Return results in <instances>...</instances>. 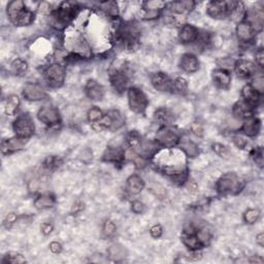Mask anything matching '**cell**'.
Here are the masks:
<instances>
[{"label": "cell", "mask_w": 264, "mask_h": 264, "mask_svg": "<svg viewBox=\"0 0 264 264\" xmlns=\"http://www.w3.org/2000/svg\"><path fill=\"white\" fill-rule=\"evenodd\" d=\"M161 146L156 141V139H143L140 141L139 146L133 151L136 153L138 156H140L141 158L146 159L147 161L149 159H152L155 157L156 155L158 154L160 151Z\"/></svg>", "instance_id": "cell-12"}, {"label": "cell", "mask_w": 264, "mask_h": 264, "mask_svg": "<svg viewBox=\"0 0 264 264\" xmlns=\"http://www.w3.org/2000/svg\"><path fill=\"white\" fill-rule=\"evenodd\" d=\"M251 157L254 160L256 165H258L260 169H262L263 167V149L261 147H258L252 150Z\"/></svg>", "instance_id": "cell-46"}, {"label": "cell", "mask_w": 264, "mask_h": 264, "mask_svg": "<svg viewBox=\"0 0 264 264\" xmlns=\"http://www.w3.org/2000/svg\"><path fill=\"white\" fill-rule=\"evenodd\" d=\"M172 83L173 79H171L167 74L161 73V71L151 76L152 86L155 90L159 92H172Z\"/></svg>", "instance_id": "cell-19"}, {"label": "cell", "mask_w": 264, "mask_h": 264, "mask_svg": "<svg viewBox=\"0 0 264 264\" xmlns=\"http://www.w3.org/2000/svg\"><path fill=\"white\" fill-rule=\"evenodd\" d=\"M130 110L135 114H145L149 105V99L143 91L137 87H130L127 92Z\"/></svg>", "instance_id": "cell-6"}, {"label": "cell", "mask_w": 264, "mask_h": 264, "mask_svg": "<svg viewBox=\"0 0 264 264\" xmlns=\"http://www.w3.org/2000/svg\"><path fill=\"white\" fill-rule=\"evenodd\" d=\"M255 59H256V63L260 68H263L264 65V52L263 49H259L256 54H255Z\"/></svg>", "instance_id": "cell-53"}, {"label": "cell", "mask_w": 264, "mask_h": 264, "mask_svg": "<svg viewBox=\"0 0 264 264\" xmlns=\"http://www.w3.org/2000/svg\"><path fill=\"white\" fill-rule=\"evenodd\" d=\"M103 116H104V114L97 106H92L91 109L88 111V113H87L88 121L90 123H92V124L98 123L100 120L103 118Z\"/></svg>", "instance_id": "cell-41"}, {"label": "cell", "mask_w": 264, "mask_h": 264, "mask_svg": "<svg viewBox=\"0 0 264 264\" xmlns=\"http://www.w3.org/2000/svg\"><path fill=\"white\" fill-rule=\"evenodd\" d=\"M261 130V121L260 119L252 117L245 120V122L241 128V131L248 137H256Z\"/></svg>", "instance_id": "cell-25"}, {"label": "cell", "mask_w": 264, "mask_h": 264, "mask_svg": "<svg viewBox=\"0 0 264 264\" xmlns=\"http://www.w3.org/2000/svg\"><path fill=\"white\" fill-rule=\"evenodd\" d=\"M54 229V226L51 224V223H43L42 226H41V230H42V233L44 234V235H49L52 233Z\"/></svg>", "instance_id": "cell-54"}, {"label": "cell", "mask_w": 264, "mask_h": 264, "mask_svg": "<svg viewBox=\"0 0 264 264\" xmlns=\"http://www.w3.org/2000/svg\"><path fill=\"white\" fill-rule=\"evenodd\" d=\"M27 139L19 137L17 135L9 137L7 139L2 140L1 142V152L3 155H9L16 152H19L24 149L26 145Z\"/></svg>", "instance_id": "cell-22"}, {"label": "cell", "mask_w": 264, "mask_h": 264, "mask_svg": "<svg viewBox=\"0 0 264 264\" xmlns=\"http://www.w3.org/2000/svg\"><path fill=\"white\" fill-rule=\"evenodd\" d=\"M166 2L160 1V0H155V1H145L142 2V10H155L162 11L166 7Z\"/></svg>", "instance_id": "cell-43"}, {"label": "cell", "mask_w": 264, "mask_h": 264, "mask_svg": "<svg viewBox=\"0 0 264 264\" xmlns=\"http://www.w3.org/2000/svg\"><path fill=\"white\" fill-rule=\"evenodd\" d=\"M196 236L198 237L199 242L201 243L203 248L209 246L211 241H212V232L207 227L196 228Z\"/></svg>", "instance_id": "cell-38"}, {"label": "cell", "mask_w": 264, "mask_h": 264, "mask_svg": "<svg viewBox=\"0 0 264 264\" xmlns=\"http://www.w3.org/2000/svg\"><path fill=\"white\" fill-rule=\"evenodd\" d=\"M213 151L217 154L219 157L223 159H230L231 158V152L227 146L223 145V143L220 142H214L212 145Z\"/></svg>", "instance_id": "cell-39"}, {"label": "cell", "mask_w": 264, "mask_h": 264, "mask_svg": "<svg viewBox=\"0 0 264 264\" xmlns=\"http://www.w3.org/2000/svg\"><path fill=\"white\" fill-rule=\"evenodd\" d=\"M49 248H50L52 253H54V254L61 253V251H62V246H61V244L58 243V242H52L50 244Z\"/></svg>", "instance_id": "cell-56"}, {"label": "cell", "mask_w": 264, "mask_h": 264, "mask_svg": "<svg viewBox=\"0 0 264 264\" xmlns=\"http://www.w3.org/2000/svg\"><path fill=\"white\" fill-rule=\"evenodd\" d=\"M110 82L113 89L118 94H123L128 89L129 75L124 66L114 67L110 71Z\"/></svg>", "instance_id": "cell-10"}, {"label": "cell", "mask_w": 264, "mask_h": 264, "mask_svg": "<svg viewBox=\"0 0 264 264\" xmlns=\"http://www.w3.org/2000/svg\"><path fill=\"white\" fill-rule=\"evenodd\" d=\"M8 20L16 26H29L35 20V14L21 0L10 1L6 6Z\"/></svg>", "instance_id": "cell-1"}, {"label": "cell", "mask_w": 264, "mask_h": 264, "mask_svg": "<svg viewBox=\"0 0 264 264\" xmlns=\"http://www.w3.org/2000/svg\"><path fill=\"white\" fill-rule=\"evenodd\" d=\"M188 91H189L188 82L184 78L177 77V78L173 79L172 92L171 93L184 96V95H186L188 93Z\"/></svg>", "instance_id": "cell-33"}, {"label": "cell", "mask_w": 264, "mask_h": 264, "mask_svg": "<svg viewBox=\"0 0 264 264\" xmlns=\"http://www.w3.org/2000/svg\"><path fill=\"white\" fill-rule=\"evenodd\" d=\"M131 211L136 215H140L146 212V205L140 200H134L131 203Z\"/></svg>", "instance_id": "cell-49"}, {"label": "cell", "mask_w": 264, "mask_h": 264, "mask_svg": "<svg viewBox=\"0 0 264 264\" xmlns=\"http://www.w3.org/2000/svg\"><path fill=\"white\" fill-rule=\"evenodd\" d=\"M23 97L28 101H41L46 98V91L40 84L28 83L23 88Z\"/></svg>", "instance_id": "cell-13"}, {"label": "cell", "mask_w": 264, "mask_h": 264, "mask_svg": "<svg viewBox=\"0 0 264 264\" xmlns=\"http://www.w3.org/2000/svg\"><path fill=\"white\" fill-rule=\"evenodd\" d=\"M242 97L243 100H245L247 103H249L255 109V107L258 106L259 103L261 102L262 94L257 92L250 85V84H247V85H245L242 89Z\"/></svg>", "instance_id": "cell-28"}, {"label": "cell", "mask_w": 264, "mask_h": 264, "mask_svg": "<svg viewBox=\"0 0 264 264\" xmlns=\"http://www.w3.org/2000/svg\"><path fill=\"white\" fill-rule=\"evenodd\" d=\"M178 145H179V149L182 150V152L187 156L188 158L194 159L200 154V150L197 143L189 138L182 137L181 140H179Z\"/></svg>", "instance_id": "cell-30"}, {"label": "cell", "mask_w": 264, "mask_h": 264, "mask_svg": "<svg viewBox=\"0 0 264 264\" xmlns=\"http://www.w3.org/2000/svg\"><path fill=\"white\" fill-rule=\"evenodd\" d=\"M28 63L21 58L15 59L10 64V73L15 76H22L27 71Z\"/></svg>", "instance_id": "cell-35"}, {"label": "cell", "mask_w": 264, "mask_h": 264, "mask_svg": "<svg viewBox=\"0 0 264 264\" xmlns=\"http://www.w3.org/2000/svg\"><path fill=\"white\" fill-rule=\"evenodd\" d=\"M256 243H257L261 248L264 247V234H263V232H260V233L256 236Z\"/></svg>", "instance_id": "cell-57"}, {"label": "cell", "mask_w": 264, "mask_h": 264, "mask_svg": "<svg viewBox=\"0 0 264 264\" xmlns=\"http://www.w3.org/2000/svg\"><path fill=\"white\" fill-rule=\"evenodd\" d=\"M83 210H84V203L81 202V201L78 202V203H76V205L73 208V212H75V214L76 213H79V212H81Z\"/></svg>", "instance_id": "cell-58"}, {"label": "cell", "mask_w": 264, "mask_h": 264, "mask_svg": "<svg viewBox=\"0 0 264 264\" xmlns=\"http://www.w3.org/2000/svg\"><path fill=\"white\" fill-rule=\"evenodd\" d=\"M154 120L159 125L162 126H170L175 122V114L166 107H159L154 113Z\"/></svg>", "instance_id": "cell-29"}, {"label": "cell", "mask_w": 264, "mask_h": 264, "mask_svg": "<svg viewBox=\"0 0 264 264\" xmlns=\"http://www.w3.org/2000/svg\"><path fill=\"white\" fill-rule=\"evenodd\" d=\"M235 33H236L237 40L242 44H246L254 42L256 34H257L255 29L252 27L248 22L244 20L237 23L236 28H235Z\"/></svg>", "instance_id": "cell-14"}, {"label": "cell", "mask_w": 264, "mask_h": 264, "mask_svg": "<svg viewBox=\"0 0 264 264\" xmlns=\"http://www.w3.org/2000/svg\"><path fill=\"white\" fill-rule=\"evenodd\" d=\"M107 255L109 258L115 262L123 261L128 256L127 249L121 244H114L107 249Z\"/></svg>", "instance_id": "cell-32"}, {"label": "cell", "mask_w": 264, "mask_h": 264, "mask_svg": "<svg viewBox=\"0 0 264 264\" xmlns=\"http://www.w3.org/2000/svg\"><path fill=\"white\" fill-rule=\"evenodd\" d=\"M13 129L17 136L28 139L35 132V124L32 117L29 114L19 115L13 123Z\"/></svg>", "instance_id": "cell-9"}, {"label": "cell", "mask_w": 264, "mask_h": 264, "mask_svg": "<svg viewBox=\"0 0 264 264\" xmlns=\"http://www.w3.org/2000/svg\"><path fill=\"white\" fill-rule=\"evenodd\" d=\"M232 115L237 120H247L254 117V107L245 100H238L232 106Z\"/></svg>", "instance_id": "cell-24"}, {"label": "cell", "mask_w": 264, "mask_h": 264, "mask_svg": "<svg viewBox=\"0 0 264 264\" xmlns=\"http://www.w3.org/2000/svg\"><path fill=\"white\" fill-rule=\"evenodd\" d=\"M212 79L216 86L220 89L227 90L229 89L231 85V74L228 69H223V68H216L213 70L212 73Z\"/></svg>", "instance_id": "cell-20"}, {"label": "cell", "mask_w": 264, "mask_h": 264, "mask_svg": "<svg viewBox=\"0 0 264 264\" xmlns=\"http://www.w3.org/2000/svg\"><path fill=\"white\" fill-rule=\"evenodd\" d=\"M94 125L99 130L107 129L111 131H116L125 125V116L119 110H110L98 123Z\"/></svg>", "instance_id": "cell-8"}, {"label": "cell", "mask_w": 264, "mask_h": 264, "mask_svg": "<svg viewBox=\"0 0 264 264\" xmlns=\"http://www.w3.org/2000/svg\"><path fill=\"white\" fill-rule=\"evenodd\" d=\"M38 119L42 123L49 127H55L61 123V115L53 104H45L42 106L38 112Z\"/></svg>", "instance_id": "cell-11"}, {"label": "cell", "mask_w": 264, "mask_h": 264, "mask_svg": "<svg viewBox=\"0 0 264 264\" xmlns=\"http://www.w3.org/2000/svg\"><path fill=\"white\" fill-rule=\"evenodd\" d=\"M38 11L42 15H50L53 13L52 5L46 1H42L38 6Z\"/></svg>", "instance_id": "cell-51"}, {"label": "cell", "mask_w": 264, "mask_h": 264, "mask_svg": "<svg viewBox=\"0 0 264 264\" xmlns=\"http://www.w3.org/2000/svg\"><path fill=\"white\" fill-rule=\"evenodd\" d=\"M250 85L253 87L257 92H259L260 94H263V90H264V79L263 77L260 75V76H257L253 79V81H252V83L250 84Z\"/></svg>", "instance_id": "cell-47"}, {"label": "cell", "mask_w": 264, "mask_h": 264, "mask_svg": "<svg viewBox=\"0 0 264 264\" xmlns=\"http://www.w3.org/2000/svg\"><path fill=\"white\" fill-rule=\"evenodd\" d=\"M116 231H117L116 224L111 220H106L103 224V227H102V232H103L104 236L105 237H112L116 234Z\"/></svg>", "instance_id": "cell-45"}, {"label": "cell", "mask_w": 264, "mask_h": 264, "mask_svg": "<svg viewBox=\"0 0 264 264\" xmlns=\"http://www.w3.org/2000/svg\"><path fill=\"white\" fill-rule=\"evenodd\" d=\"M80 5L77 2L64 1L52 13L53 24L57 29H63L67 24L74 21L80 13Z\"/></svg>", "instance_id": "cell-2"}, {"label": "cell", "mask_w": 264, "mask_h": 264, "mask_svg": "<svg viewBox=\"0 0 264 264\" xmlns=\"http://www.w3.org/2000/svg\"><path fill=\"white\" fill-rule=\"evenodd\" d=\"M44 78L50 88L58 89L63 86L66 78L65 66L61 63H53L44 71Z\"/></svg>", "instance_id": "cell-5"}, {"label": "cell", "mask_w": 264, "mask_h": 264, "mask_svg": "<svg viewBox=\"0 0 264 264\" xmlns=\"http://www.w3.org/2000/svg\"><path fill=\"white\" fill-rule=\"evenodd\" d=\"M150 234L153 238H160L163 234V228L160 224H156L154 226L151 227V229H150Z\"/></svg>", "instance_id": "cell-52"}, {"label": "cell", "mask_w": 264, "mask_h": 264, "mask_svg": "<svg viewBox=\"0 0 264 264\" xmlns=\"http://www.w3.org/2000/svg\"><path fill=\"white\" fill-rule=\"evenodd\" d=\"M245 186V179L237 174L226 173L216 183V190L221 195H236L241 193Z\"/></svg>", "instance_id": "cell-3"}, {"label": "cell", "mask_w": 264, "mask_h": 264, "mask_svg": "<svg viewBox=\"0 0 264 264\" xmlns=\"http://www.w3.org/2000/svg\"><path fill=\"white\" fill-rule=\"evenodd\" d=\"M146 183L138 175H131L126 181V191L129 195H137L145 189Z\"/></svg>", "instance_id": "cell-26"}, {"label": "cell", "mask_w": 264, "mask_h": 264, "mask_svg": "<svg viewBox=\"0 0 264 264\" xmlns=\"http://www.w3.org/2000/svg\"><path fill=\"white\" fill-rule=\"evenodd\" d=\"M260 218V211L258 209H248L244 213V221L245 223L252 225L255 224Z\"/></svg>", "instance_id": "cell-42"}, {"label": "cell", "mask_w": 264, "mask_h": 264, "mask_svg": "<svg viewBox=\"0 0 264 264\" xmlns=\"http://www.w3.org/2000/svg\"><path fill=\"white\" fill-rule=\"evenodd\" d=\"M200 30L192 24H184L178 31V41L184 44L196 43L199 39Z\"/></svg>", "instance_id": "cell-17"}, {"label": "cell", "mask_w": 264, "mask_h": 264, "mask_svg": "<svg viewBox=\"0 0 264 264\" xmlns=\"http://www.w3.org/2000/svg\"><path fill=\"white\" fill-rule=\"evenodd\" d=\"M56 197L52 193H43L40 194L34 200V207L38 210L51 209L55 206Z\"/></svg>", "instance_id": "cell-31"}, {"label": "cell", "mask_w": 264, "mask_h": 264, "mask_svg": "<svg viewBox=\"0 0 264 264\" xmlns=\"http://www.w3.org/2000/svg\"><path fill=\"white\" fill-rule=\"evenodd\" d=\"M19 106H20V98L17 95L11 94L6 99V102L4 105V112L7 116H14L16 112L18 111Z\"/></svg>", "instance_id": "cell-34"}, {"label": "cell", "mask_w": 264, "mask_h": 264, "mask_svg": "<svg viewBox=\"0 0 264 264\" xmlns=\"http://www.w3.org/2000/svg\"><path fill=\"white\" fill-rule=\"evenodd\" d=\"M234 70L236 75L242 79L254 77L257 73V66L254 62L246 59H238L234 62Z\"/></svg>", "instance_id": "cell-15"}, {"label": "cell", "mask_w": 264, "mask_h": 264, "mask_svg": "<svg viewBox=\"0 0 264 264\" xmlns=\"http://www.w3.org/2000/svg\"><path fill=\"white\" fill-rule=\"evenodd\" d=\"M142 140L141 135L138 133L137 131L133 130V131H130L129 133L126 135V145L127 147L131 150V151H134L138 146L140 141Z\"/></svg>", "instance_id": "cell-37"}, {"label": "cell", "mask_w": 264, "mask_h": 264, "mask_svg": "<svg viewBox=\"0 0 264 264\" xmlns=\"http://www.w3.org/2000/svg\"><path fill=\"white\" fill-rule=\"evenodd\" d=\"M99 6L103 13L109 16L111 18L117 19L119 17V5L115 1H105V2H100Z\"/></svg>", "instance_id": "cell-36"}, {"label": "cell", "mask_w": 264, "mask_h": 264, "mask_svg": "<svg viewBox=\"0 0 264 264\" xmlns=\"http://www.w3.org/2000/svg\"><path fill=\"white\" fill-rule=\"evenodd\" d=\"M181 138V133L176 128H173L171 126H162L159 128L157 133H156L155 139L161 147L172 149L178 145Z\"/></svg>", "instance_id": "cell-7"}, {"label": "cell", "mask_w": 264, "mask_h": 264, "mask_svg": "<svg viewBox=\"0 0 264 264\" xmlns=\"http://www.w3.org/2000/svg\"><path fill=\"white\" fill-rule=\"evenodd\" d=\"M26 259L24 258L21 254L19 253H8L5 255L1 261L2 264H17V263H25Z\"/></svg>", "instance_id": "cell-44"}, {"label": "cell", "mask_w": 264, "mask_h": 264, "mask_svg": "<svg viewBox=\"0 0 264 264\" xmlns=\"http://www.w3.org/2000/svg\"><path fill=\"white\" fill-rule=\"evenodd\" d=\"M63 164V160L58 157V156H49V157H46L45 160L44 161V167L45 170H49V171H53L58 169Z\"/></svg>", "instance_id": "cell-40"}, {"label": "cell", "mask_w": 264, "mask_h": 264, "mask_svg": "<svg viewBox=\"0 0 264 264\" xmlns=\"http://www.w3.org/2000/svg\"><path fill=\"white\" fill-rule=\"evenodd\" d=\"M178 67L186 74H194L199 69L200 62L194 54L185 53L179 58Z\"/></svg>", "instance_id": "cell-21"}, {"label": "cell", "mask_w": 264, "mask_h": 264, "mask_svg": "<svg viewBox=\"0 0 264 264\" xmlns=\"http://www.w3.org/2000/svg\"><path fill=\"white\" fill-rule=\"evenodd\" d=\"M232 141L234 145L241 150H245L247 148V146L249 145V141L246 137H244L243 135H239V134H236V135H233L232 136Z\"/></svg>", "instance_id": "cell-48"}, {"label": "cell", "mask_w": 264, "mask_h": 264, "mask_svg": "<svg viewBox=\"0 0 264 264\" xmlns=\"http://www.w3.org/2000/svg\"><path fill=\"white\" fill-rule=\"evenodd\" d=\"M125 159H126L125 151L121 147L117 146H109L105 149L102 155V160L104 162L114 163L116 165H122Z\"/></svg>", "instance_id": "cell-16"}, {"label": "cell", "mask_w": 264, "mask_h": 264, "mask_svg": "<svg viewBox=\"0 0 264 264\" xmlns=\"http://www.w3.org/2000/svg\"><path fill=\"white\" fill-rule=\"evenodd\" d=\"M263 18L264 14L262 8L252 7L250 9H246L244 21L248 22L250 25L255 29L256 33H258L261 32L263 28Z\"/></svg>", "instance_id": "cell-18"}, {"label": "cell", "mask_w": 264, "mask_h": 264, "mask_svg": "<svg viewBox=\"0 0 264 264\" xmlns=\"http://www.w3.org/2000/svg\"><path fill=\"white\" fill-rule=\"evenodd\" d=\"M85 94L87 97L93 101H100L104 97V88L95 80H89L85 85Z\"/></svg>", "instance_id": "cell-23"}, {"label": "cell", "mask_w": 264, "mask_h": 264, "mask_svg": "<svg viewBox=\"0 0 264 264\" xmlns=\"http://www.w3.org/2000/svg\"><path fill=\"white\" fill-rule=\"evenodd\" d=\"M239 1H211L207 5V14L215 20L230 18Z\"/></svg>", "instance_id": "cell-4"}, {"label": "cell", "mask_w": 264, "mask_h": 264, "mask_svg": "<svg viewBox=\"0 0 264 264\" xmlns=\"http://www.w3.org/2000/svg\"><path fill=\"white\" fill-rule=\"evenodd\" d=\"M18 220V216L16 213H9L6 215V217L4 218V221H3V225L4 227L6 228V229H8V228H10L11 226H13Z\"/></svg>", "instance_id": "cell-50"}, {"label": "cell", "mask_w": 264, "mask_h": 264, "mask_svg": "<svg viewBox=\"0 0 264 264\" xmlns=\"http://www.w3.org/2000/svg\"><path fill=\"white\" fill-rule=\"evenodd\" d=\"M191 131L193 132V134H195L197 136H201L202 133H203V128H202L201 124H199L197 122H194L193 124L191 125Z\"/></svg>", "instance_id": "cell-55"}, {"label": "cell", "mask_w": 264, "mask_h": 264, "mask_svg": "<svg viewBox=\"0 0 264 264\" xmlns=\"http://www.w3.org/2000/svg\"><path fill=\"white\" fill-rule=\"evenodd\" d=\"M196 2L192 1V0H183V1H175L170 3V9L173 14L184 16L190 14L192 10L194 9Z\"/></svg>", "instance_id": "cell-27"}]
</instances>
